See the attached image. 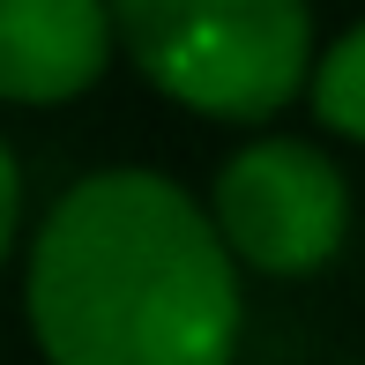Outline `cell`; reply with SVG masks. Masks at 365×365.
<instances>
[{
    "label": "cell",
    "instance_id": "cell-1",
    "mask_svg": "<svg viewBox=\"0 0 365 365\" xmlns=\"http://www.w3.org/2000/svg\"><path fill=\"white\" fill-rule=\"evenodd\" d=\"M217 209L157 172H90L30 246V336L60 365H217L239 276Z\"/></svg>",
    "mask_w": 365,
    "mask_h": 365
},
{
    "label": "cell",
    "instance_id": "cell-2",
    "mask_svg": "<svg viewBox=\"0 0 365 365\" xmlns=\"http://www.w3.org/2000/svg\"><path fill=\"white\" fill-rule=\"evenodd\" d=\"M149 90L202 120H269L313 75L306 0H112Z\"/></svg>",
    "mask_w": 365,
    "mask_h": 365
},
{
    "label": "cell",
    "instance_id": "cell-3",
    "mask_svg": "<svg viewBox=\"0 0 365 365\" xmlns=\"http://www.w3.org/2000/svg\"><path fill=\"white\" fill-rule=\"evenodd\" d=\"M217 224L261 276H313L351 231V187L313 142H254L217 172Z\"/></svg>",
    "mask_w": 365,
    "mask_h": 365
},
{
    "label": "cell",
    "instance_id": "cell-4",
    "mask_svg": "<svg viewBox=\"0 0 365 365\" xmlns=\"http://www.w3.org/2000/svg\"><path fill=\"white\" fill-rule=\"evenodd\" d=\"M112 0H0V97L68 105L112 60Z\"/></svg>",
    "mask_w": 365,
    "mask_h": 365
},
{
    "label": "cell",
    "instance_id": "cell-5",
    "mask_svg": "<svg viewBox=\"0 0 365 365\" xmlns=\"http://www.w3.org/2000/svg\"><path fill=\"white\" fill-rule=\"evenodd\" d=\"M313 112H321V127L365 142V23L313 60Z\"/></svg>",
    "mask_w": 365,
    "mask_h": 365
},
{
    "label": "cell",
    "instance_id": "cell-6",
    "mask_svg": "<svg viewBox=\"0 0 365 365\" xmlns=\"http://www.w3.org/2000/svg\"><path fill=\"white\" fill-rule=\"evenodd\" d=\"M15 224H23V172H15V149L0 142V261L15 246Z\"/></svg>",
    "mask_w": 365,
    "mask_h": 365
}]
</instances>
